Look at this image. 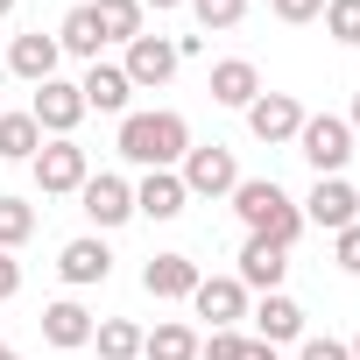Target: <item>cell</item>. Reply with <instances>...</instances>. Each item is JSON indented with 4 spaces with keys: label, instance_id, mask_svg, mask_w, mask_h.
Masks as SVG:
<instances>
[{
    "label": "cell",
    "instance_id": "6da1fadb",
    "mask_svg": "<svg viewBox=\"0 0 360 360\" xmlns=\"http://www.w3.org/2000/svg\"><path fill=\"white\" fill-rule=\"evenodd\" d=\"M233 212H240L248 233H262L276 248L304 240V205H290V191L276 184V176H240V184H233Z\"/></svg>",
    "mask_w": 360,
    "mask_h": 360
},
{
    "label": "cell",
    "instance_id": "7a4b0ae2",
    "mask_svg": "<svg viewBox=\"0 0 360 360\" xmlns=\"http://www.w3.org/2000/svg\"><path fill=\"white\" fill-rule=\"evenodd\" d=\"M120 155L141 169H176L191 155V127L184 113H127L120 120Z\"/></svg>",
    "mask_w": 360,
    "mask_h": 360
},
{
    "label": "cell",
    "instance_id": "3957f363",
    "mask_svg": "<svg viewBox=\"0 0 360 360\" xmlns=\"http://www.w3.org/2000/svg\"><path fill=\"white\" fill-rule=\"evenodd\" d=\"M297 155H304L318 176H339V169L353 162V127H346L339 113H304V127H297Z\"/></svg>",
    "mask_w": 360,
    "mask_h": 360
},
{
    "label": "cell",
    "instance_id": "277c9868",
    "mask_svg": "<svg viewBox=\"0 0 360 360\" xmlns=\"http://www.w3.org/2000/svg\"><path fill=\"white\" fill-rule=\"evenodd\" d=\"M176 176H184V191H191V198H233V184H240V162H233V148L205 141V148H191L184 162H176Z\"/></svg>",
    "mask_w": 360,
    "mask_h": 360
},
{
    "label": "cell",
    "instance_id": "5b68a950",
    "mask_svg": "<svg viewBox=\"0 0 360 360\" xmlns=\"http://www.w3.org/2000/svg\"><path fill=\"white\" fill-rule=\"evenodd\" d=\"M85 176H92V162H85V148L64 134V141H43L36 148V184H43V198H64V191H85Z\"/></svg>",
    "mask_w": 360,
    "mask_h": 360
},
{
    "label": "cell",
    "instance_id": "8992f818",
    "mask_svg": "<svg viewBox=\"0 0 360 360\" xmlns=\"http://www.w3.org/2000/svg\"><path fill=\"white\" fill-rule=\"evenodd\" d=\"M360 219V191L346 184V176H318L311 198H304V226H325V233H346Z\"/></svg>",
    "mask_w": 360,
    "mask_h": 360
},
{
    "label": "cell",
    "instance_id": "52a82bcc",
    "mask_svg": "<svg viewBox=\"0 0 360 360\" xmlns=\"http://www.w3.org/2000/svg\"><path fill=\"white\" fill-rule=\"evenodd\" d=\"M29 120H36L50 141H64V134L85 120V92H78V85H64V78H43V85H36V106H29Z\"/></svg>",
    "mask_w": 360,
    "mask_h": 360
},
{
    "label": "cell",
    "instance_id": "ba28073f",
    "mask_svg": "<svg viewBox=\"0 0 360 360\" xmlns=\"http://www.w3.org/2000/svg\"><path fill=\"white\" fill-rule=\"evenodd\" d=\"M78 205H85L92 226H127L134 219V184H127V176H85Z\"/></svg>",
    "mask_w": 360,
    "mask_h": 360
},
{
    "label": "cell",
    "instance_id": "9c48e42d",
    "mask_svg": "<svg viewBox=\"0 0 360 360\" xmlns=\"http://www.w3.org/2000/svg\"><path fill=\"white\" fill-rule=\"evenodd\" d=\"M120 71H127V85H134V92H148V85H169V78H176V43H162V36H134Z\"/></svg>",
    "mask_w": 360,
    "mask_h": 360
},
{
    "label": "cell",
    "instance_id": "30bf717a",
    "mask_svg": "<svg viewBox=\"0 0 360 360\" xmlns=\"http://www.w3.org/2000/svg\"><path fill=\"white\" fill-rule=\"evenodd\" d=\"M248 127H255V141L283 148V141H297V127H304V106H297L290 92H262V99L248 106Z\"/></svg>",
    "mask_w": 360,
    "mask_h": 360
},
{
    "label": "cell",
    "instance_id": "8fae6325",
    "mask_svg": "<svg viewBox=\"0 0 360 360\" xmlns=\"http://www.w3.org/2000/svg\"><path fill=\"white\" fill-rule=\"evenodd\" d=\"M191 304H198V318H212V332H226V325L248 318V290H240V276H198Z\"/></svg>",
    "mask_w": 360,
    "mask_h": 360
},
{
    "label": "cell",
    "instance_id": "7c38bea8",
    "mask_svg": "<svg viewBox=\"0 0 360 360\" xmlns=\"http://www.w3.org/2000/svg\"><path fill=\"white\" fill-rule=\"evenodd\" d=\"M57 276L71 283V290H92V283H106L113 276V255H106V240H64V255H57Z\"/></svg>",
    "mask_w": 360,
    "mask_h": 360
},
{
    "label": "cell",
    "instance_id": "4fadbf2b",
    "mask_svg": "<svg viewBox=\"0 0 360 360\" xmlns=\"http://www.w3.org/2000/svg\"><path fill=\"white\" fill-rule=\"evenodd\" d=\"M283 276H290V248L248 233V248H240V290H283Z\"/></svg>",
    "mask_w": 360,
    "mask_h": 360
},
{
    "label": "cell",
    "instance_id": "5bb4252c",
    "mask_svg": "<svg viewBox=\"0 0 360 360\" xmlns=\"http://www.w3.org/2000/svg\"><path fill=\"white\" fill-rule=\"evenodd\" d=\"M184 205H191V191H184L176 169H148L141 184H134V212H148V219H176Z\"/></svg>",
    "mask_w": 360,
    "mask_h": 360
},
{
    "label": "cell",
    "instance_id": "9a60e30c",
    "mask_svg": "<svg viewBox=\"0 0 360 360\" xmlns=\"http://www.w3.org/2000/svg\"><path fill=\"white\" fill-rule=\"evenodd\" d=\"M255 339H269V346L304 339V304H297V297H283V290H269V297L255 304Z\"/></svg>",
    "mask_w": 360,
    "mask_h": 360
},
{
    "label": "cell",
    "instance_id": "2e32d148",
    "mask_svg": "<svg viewBox=\"0 0 360 360\" xmlns=\"http://www.w3.org/2000/svg\"><path fill=\"white\" fill-rule=\"evenodd\" d=\"M92 311L85 304H71V297H57V304H43V339L50 346H64V353H78V346H92Z\"/></svg>",
    "mask_w": 360,
    "mask_h": 360
},
{
    "label": "cell",
    "instance_id": "e0dca14e",
    "mask_svg": "<svg viewBox=\"0 0 360 360\" xmlns=\"http://www.w3.org/2000/svg\"><path fill=\"white\" fill-rule=\"evenodd\" d=\"M141 290H148V297H162V304L191 297V290H198V262H191V255H155V262L141 269Z\"/></svg>",
    "mask_w": 360,
    "mask_h": 360
},
{
    "label": "cell",
    "instance_id": "ac0fdd59",
    "mask_svg": "<svg viewBox=\"0 0 360 360\" xmlns=\"http://www.w3.org/2000/svg\"><path fill=\"white\" fill-rule=\"evenodd\" d=\"M57 36H43V29H29V36H15V50H8V71L15 78H29V85H43V78H57Z\"/></svg>",
    "mask_w": 360,
    "mask_h": 360
},
{
    "label": "cell",
    "instance_id": "d6986e66",
    "mask_svg": "<svg viewBox=\"0 0 360 360\" xmlns=\"http://www.w3.org/2000/svg\"><path fill=\"white\" fill-rule=\"evenodd\" d=\"M78 92H85V113H127V99H134V85H127L120 64H92L78 78Z\"/></svg>",
    "mask_w": 360,
    "mask_h": 360
},
{
    "label": "cell",
    "instance_id": "ffe728a7",
    "mask_svg": "<svg viewBox=\"0 0 360 360\" xmlns=\"http://www.w3.org/2000/svg\"><path fill=\"white\" fill-rule=\"evenodd\" d=\"M212 99H219V106H240V113H248V106L262 99V71H255L248 57H226V64H212Z\"/></svg>",
    "mask_w": 360,
    "mask_h": 360
},
{
    "label": "cell",
    "instance_id": "44dd1931",
    "mask_svg": "<svg viewBox=\"0 0 360 360\" xmlns=\"http://www.w3.org/2000/svg\"><path fill=\"white\" fill-rule=\"evenodd\" d=\"M99 43H106V29H99L92 0H85V8H71V15H64V29H57V50H71V57L99 64Z\"/></svg>",
    "mask_w": 360,
    "mask_h": 360
},
{
    "label": "cell",
    "instance_id": "7402d4cb",
    "mask_svg": "<svg viewBox=\"0 0 360 360\" xmlns=\"http://www.w3.org/2000/svg\"><path fill=\"white\" fill-rule=\"evenodd\" d=\"M141 360H198V332L191 325H155V332H141Z\"/></svg>",
    "mask_w": 360,
    "mask_h": 360
},
{
    "label": "cell",
    "instance_id": "603a6c76",
    "mask_svg": "<svg viewBox=\"0 0 360 360\" xmlns=\"http://www.w3.org/2000/svg\"><path fill=\"white\" fill-rule=\"evenodd\" d=\"M43 148V127L29 113H0V162H36Z\"/></svg>",
    "mask_w": 360,
    "mask_h": 360
},
{
    "label": "cell",
    "instance_id": "cb8c5ba5",
    "mask_svg": "<svg viewBox=\"0 0 360 360\" xmlns=\"http://www.w3.org/2000/svg\"><path fill=\"white\" fill-rule=\"evenodd\" d=\"M92 339H99V360H141V325L127 318H99Z\"/></svg>",
    "mask_w": 360,
    "mask_h": 360
},
{
    "label": "cell",
    "instance_id": "d4e9b609",
    "mask_svg": "<svg viewBox=\"0 0 360 360\" xmlns=\"http://www.w3.org/2000/svg\"><path fill=\"white\" fill-rule=\"evenodd\" d=\"M92 15H99L106 43H134L141 36V0H92Z\"/></svg>",
    "mask_w": 360,
    "mask_h": 360
},
{
    "label": "cell",
    "instance_id": "484cf974",
    "mask_svg": "<svg viewBox=\"0 0 360 360\" xmlns=\"http://www.w3.org/2000/svg\"><path fill=\"white\" fill-rule=\"evenodd\" d=\"M29 233H36V205H22V198H0V248L15 255Z\"/></svg>",
    "mask_w": 360,
    "mask_h": 360
},
{
    "label": "cell",
    "instance_id": "4316f807",
    "mask_svg": "<svg viewBox=\"0 0 360 360\" xmlns=\"http://www.w3.org/2000/svg\"><path fill=\"white\" fill-rule=\"evenodd\" d=\"M325 36L332 43H360V0H325Z\"/></svg>",
    "mask_w": 360,
    "mask_h": 360
},
{
    "label": "cell",
    "instance_id": "83f0119b",
    "mask_svg": "<svg viewBox=\"0 0 360 360\" xmlns=\"http://www.w3.org/2000/svg\"><path fill=\"white\" fill-rule=\"evenodd\" d=\"M191 15H198L205 29H240V15H248V0H191Z\"/></svg>",
    "mask_w": 360,
    "mask_h": 360
},
{
    "label": "cell",
    "instance_id": "f1b7e54d",
    "mask_svg": "<svg viewBox=\"0 0 360 360\" xmlns=\"http://www.w3.org/2000/svg\"><path fill=\"white\" fill-rule=\"evenodd\" d=\"M240 346H248V339H240V332L226 325V332H212V339H198V360H240Z\"/></svg>",
    "mask_w": 360,
    "mask_h": 360
},
{
    "label": "cell",
    "instance_id": "f546056e",
    "mask_svg": "<svg viewBox=\"0 0 360 360\" xmlns=\"http://www.w3.org/2000/svg\"><path fill=\"white\" fill-rule=\"evenodd\" d=\"M269 8H276V22H318L325 0H269Z\"/></svg>",
    "mask_w": 360,
    "mask_h": 360
},
{
    "label": "cell",
    "instance_id": "4dcf8cb0",
    "mask_svg": "<svg viewBox=\"0 0 360 360\" xmlns=\"http://www.w3.org/2000/svg\"><path fill=\"white\" fill-rule=\"evenodd\" d=\"M297 360H353V353H346V339H304Z\"/></svg>",
    "mask_w": 360,
    "mask_h": 360
},
{
    "label": "cell",
    "instance_id": "1f68e13d",
    "mask_svg": "<svg viewBox=\"0 0 360 360\" xmlns=\"http://www.w3.org/2000/svg\"><path fill=\"white\" fill-rule=\"evenodd\" d=\"M339 269H346V276H360V219L339 233Z\"/></svg>",
    "mask_w": 360,
    "mask_h": 360
},
{
    "label": "cell",
    "instance_id": "d6a6232c",
    "mask_svg": "<svg viewBox=\"0 0 360 360\" xmlns=\"http://www.w3.org/2000/svg\"><path fill=\"white\" fill-rule=\"evenodd\" d=\"M8 297H22V262L0 248V304H8Z\"/></svg>",
    "mask_w": 360,
    "mask_h": 360
},
{
    "label": "cell",
    "instance_id": "836d02e7",
    "mask_svg": "<svg viewBox=\"0 0 360 360\" xmlns=\"http://www.w3.org/2000/svg\"><path fill=\"white\" fill-rule=\"evenodd\" d=\"M240 360H276V346H269V339H248V346H240Z\"/></svg>",
    "mask_w": 360,
    "mask_h": 360
},
{
    "label": "cell",
    "instance_id": "e575fe53",
    "mask_svg": "<svg viewBox=\"0 0 360 360\" xmlns=\"http://www.w3.org/2000/svg\"><path fill=\"white\" fill-rule=\"evenodd\" d=\"M346 127H353V134H360V99H353V113H346Z\"/></svg>",
    "mask_w": 360,
    "mask_h": 360
},
{
    "label": "cell",
    "instance_id": "d590c367",
    "mask_svg": "<svg viewBox=\"0 0 360 360\" xmlns=\"http://www.w3.org/2000/svg\"><path fill=\"white\" fill-rule=\"evenodd\" d=\"M141 8H184V0H141Z\"/></svg>",
    "mask_w": 360,
    "mask_h": 360
},
{
    "label": "cell",
    "instance_id": "8d00e7d4",
    "mask_svg": "<svg viewBox=\"0 0 360 360\" xmlns=\"http://www.w3.org/2000/svg\"><path fill=\"white\" fill-rule=\"evenodd\" d=\"M0 15H15V0H0Z\"/></svg>",
    "mask_w": 360,
    "mask_h": 360
},
{
    "label": "cell",
    "instance_id": "74e56055",
    "mask_svg": "<svg viewBox=\"0 0 360 360\" xmlns=\"http://www.w3.org/2000/svg\"><path fill=\"white\" fill-rule=\"evenodd\" d=\"M346 353H353V360H360V339H353V346H346Z\"/></svg>",
    "mask_w": 360,
    "mask_h": 360
},
{
    "label": "cell",
    "instance_id": "f35d334b",
    "mask_svg": "<svg viewBox=\"0 0 360 360\" xmlns=\"http://www.w3.org/2000/svg\"><path fill=\"white\" fill-rule=\"evenodd\" d=\"M0 353H8V339H0Z\"/></svg>",
    "mask_w": 360,
    "mask_h": 360
},
{
    "label": "cell",
    "instance_id": "ab89813d",
    "mask_svg": "<svg viewBox=\"0 0 360 360\" xmlns=\"http://www.w3.org/2000/svg\"><path fill=\"white\" fill-rule=\"evenodd\" d=\"M0 360H15V353H0Z\"/></svg>",
    "mask_w": 360,
    "mask_h": 360
}]
</instances>
